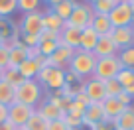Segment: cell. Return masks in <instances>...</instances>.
I'll return each instance as SVG.
<instances>
[{
  "label": "cell",
  "mask_w": 134,
  "mask_h": 130,
  "mask_svg": "<svg viewBox=\"0 0 134 130\" xmlns=\"http://www.w3.org/2000/svg\"><path fill=\"white\" fill-rule=\"evenodd\" d=\"M40 101H42V85L36 79H26L14 91V103H22V105L36 109Z\"/></svg>",
  "instance_id": "cell-1"
},
{
  "label": "cell",
  "mask_w": 134,
  "mask_h": 130,
  "mask_svg": "<svg viewBox=\"0 0 134 130\" xmlns=\"http://www.w3.org/2000/svg\"><path fill=\"white\" fill-rule=\"evenodd\" d=\"M95 63H97V57L91 53V51L75 49L73 59H71V63H69V67H67V69L73 71L75 75H79L81 79H89V77H93Z\"/></svg>",
  "instance_id": "cell-2"
},
{
  "label": "cell",
  "mask_w": 134,
  "mask_h": 130,
  "mask_svg": "<svg viewBox=\"0 0 134 130\" xmlns=\"http://www.w3.org/2000/svg\"><path fill=\"white\" fill-rule=\"evenodd\" d=\"M40 85L47 87L51 93L59 91V89L65 87V69H57V67H42L36 77Z\"/></svg>",
  "instance_id": "cell-3"
},
{
  "label": "cell",
  "mask_w": 134,
  "mask_h": 130,
  "mask_svg": "<svg viewBox=\"0 0 134 130\" xmlns=\"http://www.w3.org/2000/svg\"><path fill=\"white\" fill-rule=\"evenodd\" d=\"M120 69H122V65H120L116 55H113V57H100V59H97V63H95L93 77H97V79H100V81H109V79H114Z\"/></svg>",
  "instance_id": "cell-4"
},
{
  "label": "cell",
  "mask_w": 134,
  "mask_h": 130,
  "mask_svg": "<svg viewBox=\"0 0 134 130\" xmlns=\"http://www.w3.org/2000/svg\"><path fill=\"white\" fill-rule=\"evenodd\" d=\"M93 18H95V12H93V6L91 4H77L73 8L69 20L65 22V26L69 28H75V30H85L93 24Z\"/></svg>",
  "instance_id": "cell-5"
},
{
  "label": "cell",
  "mask_w": 134,
  "mask_h": 130,
  "mask_svg": "<svg viewBox=\"0 0 134 130\" xmlns=\"http://www.w3.org/2000/svg\"><path fill=\"white\" fill-rule=\"evenodd\" d=\"M43 30V12L38 10V12H30L24 14L18 24V32L26 36H40Z\"/></svg>",
  "instance_id": "cell-6"
},
{
  "label": "cell",
  "mask_w": 134,
  "mask_h": 130,
  "mask_svg": "<svg viewBox=\"0 0 134 130\" xmlns=\"http://www.w3.org/2000/svg\"><path fill=\"white\" fill-rule=\"evenodd\" d=\"M34 112H36L34 106L22 105V103H12L8 106V122H12L16 128H22V126H26V122L30 120V116Z\"/></svg>",
  "instance_id": "cell-7"
},
{
  "label": "cell",
  "mask_w": 134,
  "mask_h": 130,
  "mask_svg": "<svg viewBox=\"0 0 134 130\" xmlns=\"http://www.w3.org/2000/svg\"><path fill=\"white\" fill-rule=\"evenodd\" d=\"M109 20L113 28H124V26H132V6L126 2H118L109 14Z\"/></svg>",
  "instance_id": "cell-8"
},
{
  "label": "cell",
  "mask_w": 134,
  "mask_h": 130,
  "mask_svg": "<svg viewBox=\"0 0 134 130\" xmlns=\"http://www.w3.org/2000/svg\"><path fill=\"white\" fill-rule=\"evenodd\" d=\"M83 93L89 97L91 103H103L107 99L105 93V81L97 79V77H89L83 81Z\"/></svg>",
  "instance_id": "cell-9"
},
{
  "label": "cell",
  "mask_w": 134,
  "mask_h": 130,
  "mask_svg": "<svg viewBox=\"0 0 134 130\" xmlns=\"http://www.w3.org/2000/svg\"><path fill=\"white\" fill-rule=\"evenodd\" d=\"M110 38H113L114 46L120 49H126V47L134 46V26H124V28H113L110 32Z\"/></svg>",
  "instance_id": "cell-10"
},
{
  "label": "cell",
  "mask_w": 134,
  "mask_h": 130,
  "mask_svg": "<svg viewBox=\"0 0 134 130\" xmlns=\"http://www.w3.org/2000/svg\"><path fill=\"white\" fill-rule=\"evenodd\" d=\"M73 53H75V49H71V47L61 46V43H59L57 49H55L53 53L47 57V61H49V67H57V69L69 67V63H71V59H73Z\"/></svg>",
  "instance_id": "cell-11"
},
{
  "label": "cell",
  "mask_w": 134,
  "mask_h": 130,
  "mask_svg": "<svg viewBox=\"0 0 134 130\" xmlns=\"http://www.w3.org/2000/svg\"><path fill=\"white\" fill-rule=\"evenodd\" d=\"M116 53H118V47L114 46L113 38L110 36H99V42H97L95 49H93V55L97 59H100V57H113Z\"/></svg>",
  "instance_id": "cell-12"
},
{
  "label": "cell",
  "mask_w": 134,
  "mask_h": 130,
  "mask_svg": "<svg viewBox=\"0 0 134 130\" xmlns=\"http://www.w3.org/2000/svg\"><path fill=\"white\" fill-rule=\"evenodd\" d=\"M100 105H103L105 120H114V118H116L118 114H122V112H124V109H126V106L118 101L116 97H107V99L100 103Z\"/></svg>",
  "instance_id": "cell-13"
},
{
  "label": "cell",
  "mask_w": 134,
  "mask_h": 130,
  "mask_svg": "<svg viewBox=\"0 0 134 130\" xmlns=\"http://www.w3.org/2000/svg\"><path fill=\"white\" fill-rule=\"evenodd\" d=\"M105 120V112H103V105L100 103H91L83 112V126H93L97 122Z\"/></svg>",
  "instance_id": "cell-14"
},
{
  "label": "cell",
  "mask_w": 134,
  "mask_h": 130,
  "mask_svg": "<svg viewBox=\"0 0 134 130\" xmlns=\"http://www.w3.org/2000/svg\"><path fill=\"white\" fill-rule=\"evenodd\" d=\"M79 39H81V30L63 26V30L59 32V43L61 46H67L71 49H79Z\"/></svg>",
  "instance_id": "cell-15"
},
{
  "label": "cell",
  "mask_w": 134,
  "mask_h": 130,
  "mask_svg": "<svg viewBox=\"0 0 134 130\" xmlns=\"http://www.w3.org/2000/svg\"><path fill=\"white\" fill-rule=\"evenodd\" d=\"M36 112H38L46 122H49V120H57V118H63V116H65V110L57 109V106L51 105L49 101H43L42 105H40V109H36Z\"/></svg>",
  "instance_id": "cell-16"
},
{
  "label": "cell",
  "mask_w": 134,
  "mask_h": 130,
  "mask_svg": "<svg viewBox=\"0 0 134 130\" xmlns=\"http://www.w3.org/2000/svg\"><path fill=\"white\" fill-rule=\"evenodd\" d=\"M114 130H134V106H126L124 112L113 120Z\"/></svg>",
  "instance_id": "cell-17"
},
{
  "label": "cell",
  "mask_w": 134,
  "mask_h": 130,
  "mask_svg": "<svg viewBox=\"0 0 134 130\" xmlns=\"http://www.w3.org/2000/svg\"><path fill=\"white\" fill-rule=\"evenodd\" d=\"M97 42H99V36H97V32L91 28V26H89V28H85V30H81L79 49H83V51H91V53H93V49H95Z\"/></svg>",
  "instance_id": "cell-18"
},
{
  "label": "cell",
  "mask_w": 134,
  "mask_h": 130,
  "mask_svg": "<svg viewBox=\"0 0 134 130\" xmlns=\"http://www.w3.org/2000/svg\"><path fill=\"white\" fill-rule=\"evenodd\" d=\"M16 69H18V73L22 75V79H36L42 67L38 65L36 59H26V61H22Z\"/></svg>",
  "instance_id": "cell-19"
},
{
  "label": "cell",
  "mask_w": 134,
  "mask_h": 130,
  "mask_svg": "<svg viewBox=\"0 0 134 130\" xmlns=\"http://www.w3.org/2000/svg\"><path fill=\"white\" fill-rule=\"evenodd\" d=\"M91 28L97 32V36H110L113 32V24H110L109 16H103V14H95Z\"/></svg>",
  "instance_id": "cell-20"
},
{
  "label": "cell",
  "mask_w": 134,
  "mask_h": 130,
  "mask_svg": "<svg viewBox=\"0 0 134 130\" xmlns=\"http://www.w3.org/2000/svg\"><path fill=\"white\" fill-rule=\"evenodd\" d=\"M18 36H20L18 26H14L10 22V18H0V38L4 39V42H12Z\"/></svg>",
  "instance_id": "cell-21"
},
{
  "label": "cell",
  "mask_w": 134,
  "mask_h": 130,
  "mask_svg": "<svg viewBox=\"0 0 134 130\" xmlns=\"http://www.w3.org/2000/svg\"><path fill=\"white\" fill-rule=\"evenodd\" d=\"M63 26H65V22L61 20V18L57 16V14H53L51 10H46L43 12V30H51V32H61Z\"/></svg>",
  "instance_id": "cell-22"
},
{
  "label": "cell",
  "mask_w": 134,
  "mask_h": 130,
  "mask_svg": "<svg viewBox=\"0 0 134 130\" xmlns=\"http://www.w3.org/2000/svg\"><path fill=\"white\" fill-rule=\"evenodd\" d=\"M77 4H79L77 0H63V2L55 4L53 8H49V10H51L53 14H57L63 22H67V20H69V16H71V12H73V8H75Z\"/></svg>",
  "instance_id": "cell-23"
},
{
  "label": "cell",
  "mask_w": 134,
  "mask_h": 130,
  "mask_svg": "<svg viewBox=\"0 0 134 130\" xmlns=\"http://www.w3.org/2000/svg\"><path fill=\"white\" fill-rule=\"evenodd\" d=\"M14 91H16V89H14L10 83L0 81V105H4V106L12 105L14 103Z\"/></svg>",
  "instance_id": "cell-24"
},
{
  "label": "cell",
  "mask_w": 134,
  "mask_h": 130,
  "mask_svg": "<svg viewBox=\"0 0 134 130\" xmlns=\"http://www.w3.org/2000/svg\"><path fill=\"white\" fill-rule=\"evenodd\" d=\"M118 61H120L122 69H134V46L126 47V49H120L116 53Z\"/></svg>",
  "instance_id": "cell-25"
},
{
  "label": "cell",
  "mask_w": 134,
  "mask_h": 130,
  "mask_svg": "<svg viewBox=\"0 0 134 130\" xmlns=\"http://www.w3.org/2000/svg\"><path fill=\"white\" fill-rule=\"evenodd\" d=\"M2 81L10 83L14 89H16L18 85H22L26 79H22V75L18 73V69H16V67H6V69H4V75H2Z\"/></svg>",
  "instance_id": "cell-26"
},
{
  "label": "cell",
  "mask_w": 134,
  "mask_h": 130,
  "mask_svg": "<svg viewBox=\"0 0 134 130\" xmlns=\"http://www.w3.org/2000/svg\"><path fill=\"white\" fill-rule=\"evenodd\" d=\"M116 4H118L116 0H99L97 4H93V12L95 14H103V16H109Z\"/></svg>",
  "instance_id": "cell-27"
},
{
  "label": "cell",
  "mask_w": 134,
  "mask_h": 130,
  "mask_svg": "<svg viewBox=\"0 0 134 130\" xmlns=\"http://www.w3.org/2000/svg\"><path fill=\"white\" fill-rule=\"evenodd\" d=\"M18 10V0H0V18H10Z\"/></svg>",
  "instance_id": "cell-28"
},
{
  "label": "cell",
  "mask_w": 134,
  "mask_h": 130,
  "mask_svg": "<svg viewBox=\"0 0 134 130\" xmlns=\"http://www.w3.org/2000/svg\"><path fill=\"white\" fill-rule=\"evenodd\" d=\"M42 6V0H18V10H22L24 14L38 12Z\"/></svg>",
  "instance_id": "cell-29"
},
{
  "label": "cell",
  "mask_w": 134,
  "mask_h": 130,
  "mask_svg": "<svg viewBox=\"0 0 134 130\" xmlns=\"http://www.w3.org/2000/svg\"><path fill=\"white\" fill-rule=\"evenodd\" d=\"M46 124L47 122L43 120L38 112H34L32 116H30V120L26 122V130H46Z\"/></svg>",
  "instance_id": "cell-30"
},
{
  "label": "cell",
  "mask_w": 134,
  "mask_h": 130,
  "mask_svg": "<svg viewBox=\"0 0 134 130\" xmlns=\"http://www.w3.org/2000/svg\"><path fill=\"white\" fill-rule=\"evenodd\" d=\"M114 79L122 85V89H126L128 85L134 83V71H132V69H120V71H118V75L114 77Z\"/></svg>",
  "instance_id": "cell-31"
},
{
  "label": "cell",
  "mask_w": 134,
  "mask_h": 130,
  "mask_svg": "<svg viewBox=\"0 0 134 130\" xmlns=\"http://www.w3.org/2000/svg\"><path fill=\"white\" fill-rule=\"evenodd\" d=\"M122 91H124V89H122V85L118 83L116 79L105 81V93H107V97H118Z\"/></svg>",
  "instance_id": "cell-32"
},
{
  "label": "cell",
  "mask_w": 134,
  "mask_h": 130,
  "mask_svg": "<svg viewBox=\"0 0 134 130\" xmlns=\"http://www.w3.org/2000/svg\"><path fill=\"white\" fill-rule=\"evenodd\" d=\"M57 46H59V42H40L38 49H40V53H42V57H49V55L57 49Z\"/></svg>",
  "instance_id": "cell-33"
},
{
  "label": "cell",
  "mask_w": 134,
  "mask_h": 130,
  "mask_svg": "<svg viewBox=\"0 0 134 130\" xmlns=\"http://www.w3.org/2000/svg\"><path fill=\"white\" fill-rule=\"evenodd\" d=\"M38 38H40V42H59V34L51 32V30H42V34Z\"/></svg>",
  "instance_id": "cell-34"
},
{
  "label": "cell",
  "mask_w": 134,
  "mask_h": 130,
  "mask_svg": "<svg viewBox=\"0 0 134 130\" xmlns=\"http://www.w3.org/2000/svg\"><path fill=\"white\" fill-rule=\"evenodd\" d=\"M46 130H67L65 122L61 120V118H57V120H49L46 124Z\"/></svg>",
  "instance_id": "cell-35"
},
{
  "label": "cell",
  "mask_w": 134,
  "mask_h": 130,
  "mask_svg": "<svg viewBox=\"0 0 134 130\" xmlns=\"http://www.w3.org/2000/svg\"><path fill=\"white\" fill-rule=\"evenodd\" d=\"M8 67V47H0V69Z\"/></svg>",
  "instance_id": "cell-36"
},
{
  "label": "cell",
  "mask_w": 134,
  "mask_h": 130,
  "mask_svg": "<svg viewBox=\"0 0 134 130\" xmlns=\"http://www.w3.org/2000/svg\"><path fill=\"white\" fill-rule=\"evenodd\" d=\"M116 99H118V101H120V103H122L124 106H132V101H134V99H132V97H130V95H128L126 91H122L120 95L116 97Z\"/></svg>",
  "instance_id": "cell-37"
},
{
  "label": "cell",
  "mask_w": 134,
  "mask_h": 130,
  "mask_svg": "<svg viewBox=\"0 0 134 130\" xmlns=\"http://www.w3.org/2000/svg\"><path fill=\"white\" fill-rule=\"evenodd\" d=\"M6 120H8V106L0 105V124H2V122H6Z\"/></svg>",
  "instance_id": "cell-38"
},
{
  "label": "cell",
  "mask_w": 134,
  "mask_h": 130,
  "mask_svg": "<svg viewBox=\"0 0 134 130\" xmlns=\"http://www.w3.org/2000/svg\"><path fill=\"white\" fill-rule=\"evenodd\" d=\"M0 130H18V128L12 124V122L6 120V122H2V124H0Z\"/></svg>",
  "instance_id": "cell-39"
},
{
  "label": "cell",
  "mask_w": 134,
  "mask_h": 130,
  "mask_svg": "<svg viewBox=\"0 0 134 130\" xmlns=\"http://www.w3.org/2000/svg\"><path fill=\"white\" fill-rule=\"evenodd\" d=\"M43 2H46V4L49 6V8H53L55 4H59V2H63V0H43Z\"/></svg>",
  "instance_id": "cell-40"
},
{
  "label": "cell",
  "mask_w": 134,
  "mask_h": 130,
  "mask_svg": "<svg viewBox=\"0 0 134 130\" xmlns=\"http://www.w3.org/2000/svg\"><path fill=\"white\" fill-rule=\"evenodd\" d=\"M124 91H126V93H128V95H130V97L134 99V83H132V85H128V87H126Z\"/></svg>",
  "instance_id": "cell-41"
},
{
  "label": "cell",
  "mask_w": 134,
  "mask_h": 130,
  "mask_svg": "<svg viewBox=\"0 0 134 130\" xmlns=\"http://www.w3.org/2000/svg\"><path fill=\"white\" fill-rule=\"evenodd\" d=\"M97 2H99V0H87V4H91V6H93V4H97Z\"/></svg>",
  "instance_id": "cell-42"
},
{
  "label": "cell",
  "mask_w": 134,
  "mask_h": 130,
  "mask_svg": "<svg viewBox=\"0 0 134 130\" xmlns=\"http://www.w3.org/2000/svg\"><path fill=\"white\" fill-rule=\"evenodd\" d=\"M4 43H6V42H4L2 38H0V47H4Z\"/></svg>",
  "instance_id": "cell-43"
},
{
  "label": "cell",
  "mask_w": 134,
  "mask_h": 130,
  "mask_svg": "<svg viewBox=\"0 0 134 130\" xmlns=\"http://www.w3.org/2000/svg\"><path fill=\"white\" fill-rule=\"evenodd\" d=\"M2 75H4V69H0V81H2Z\"/></svg>",
  "instance_id": "cell-44"
},
{
  "label": "cell",
  "mask_w": 134,
  "mask_h": 130,
  "mask_svg": "<svg viewBox=\"0 0 134 130\" xmlns=\"http://www.w3.org/2000/svg\"><path fill=\"white\" fill-rule=\"evenodd\" d=\"M128 4H130V6H132V8H134V0H128Z\"/></svg>",
  "instance_id": "cell-45"
},
{
  "label": "cell",
  "mask_w": 134,
  "mask_h": 130,
  "mask_svg": "<svg viewBox=\"0 0 134 130\" xmlns=\"http://www.w3.org/2000/svg\"><path fill=\"white\" fill-rule=\"evenodd\" d=\"M132 26H134V8H132Z\"/></svg>",
  "instance_id": "cell-46"
},
{
  "label": "cell",
  "mask_w": 134,
  "mask_h": 130,
  "mask_svg": "<svg viewBox=\"0 0 134 130\" xmlns=\"http://www.w3.org/2000/svg\"><path fill=\"white\" fill-rule=\"evenodd\" d=\"M18 130H26V126H22V128H18Z\"/></svg>",
  "instance_id": "cell-47"
},
{
  "label": "cell",
  "mask_w": 134,
  "mask_h": 130,
  "mask_svg": "<svg viewBox=\"0 0 134 130\" xmlns=\"http://www.w3.org/2000/svg\"><path fill=\"white\" fill-rule=\"evenodd\" d=\"M116 2H126V0H116Z\"/></svg>",
  "instance_id": "cell-48"
},
{
  "label": "cell",
  "mask_w": 134,
  "mask_h": 130,
  "mask_svg": "<svg viewBox=\"0 0 134 130\" xmlns=\"http://www.w3.org/2000/svg\"><path fill=\"white\" fill-rule=\"evenodd\" d=\"M132 71H134V69H132Z\"/></svg>",
  "instance_id": "cell-49"
}]
</instances>
